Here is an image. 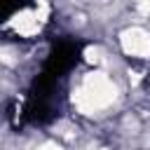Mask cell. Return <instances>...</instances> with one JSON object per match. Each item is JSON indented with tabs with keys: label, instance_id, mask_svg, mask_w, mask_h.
Returning <instances> with one entry per match:
<instances>
[{
	"label": "cell",
	"instance_id": "obj_3",
	"mask_svg": "<svg viewBox=\"0 0 150 150\" xmlns=\"http://www.w3.org/2000/svg\"><path fill=\"white\" fill-rule=\"evenodd\" d=\"M138 7L145 16H150V0H138Z\"/></svg>",
	"mask_w": 150,
	"mask_h": 150
},
{
	"label": "cell",
	"instance_id": "obj_1",
	"mask_svg": "<svg viewBox=\"0 0 150 150\" xmlns=\"http://www.w3.org/2000/svg\"><path fill=\"white\" fill-rule=\"evenodd\" d=\"M117 87L105 73H91L84 77L80 91L75 94V105L82 112H94L98 108H105L115 101Z\"/></svg>",
	"mask_w": 150,
	"mask_h": 150
},
{
	"label": "cell",
	"instance_id": "obj_2",
	"mask_svg": "<svg viewBox=\"0 0 150 150\" xmlns=\"http://www.w3.org/2000/svg\"><path fill=\"white\" fill-rule=\"evenodd\" d=\"M122 49L131 56L145 59L150 56V35L143 28H129L122 33Z\"/></svg>",
	"mask_w": 150,
	"mask_h": 150
},
{
	"label": "cell",
	"instance_id": "obj_4",
	"mask_svg": "<svg viewBox=\"0 0 150 150\" xmlns=\"http://www.w3.org/2000/svg\"><path fill=\"white\" fill-rule=\"evenodd\" d=\"M40 150H61L56 143H45V145H40Z\"/></svg>",
	"mask_w": 150,
	"mask_h": 150
}]
</instances>
